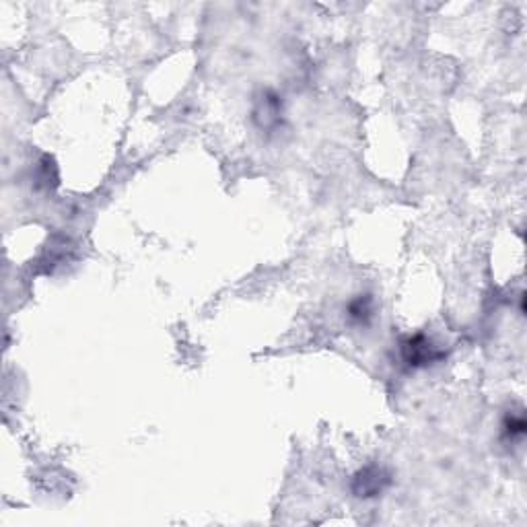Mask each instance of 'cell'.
<instances>
[{
	"instance_id": "cell-1",
	"label": "cell",
	"mask_w": 527,
	"mask_h": 527,
	"mask_svg": "<svg viewBox=\"0 0 527 527\" xmlns=\"http://www.w3.org/2000/svg\"><path fill=\"white\" fill-rule=\"evenodd\" d=\"M402 357L410 367H427L441 361L445 352L439 346H435V342L429 336L414 334L402 342Z\"/></svg>"
},
{
	"instance_id": "cell-2",
	"label": "cell",
	"mask_w": 527,
	"mask_h": 527,
	"mask_svg": "<svg viewBox=\"0 0 527 527\" xmlns=\"http://www.w3.org/2000/svg\"><path fill=\"white\" fill-rule=\"evenodd\" d=\"M390 478L388 474L377 468V466H369L365 470H361L355 478V493L357 497H377L379 493H383V489L388 486Z\"/></svg>"
},
{
	"instance_id": "cell-3",
	"label": "cell",
	"mask_w": 527,
	"mask_h": 527,
	"mask_svg": "<svg viewBox=\"0 0 527 527\" xmlns=\"http://www.w3.org/2000/svg\"><path fill=\"white\" fill-rule=\"evenodd\" d=\"M280 115V101L276 95L266 93L264 99L260 101V107L256 109V117L262 122V126H270L272 122H278Z\"/></svg>"
},
{
	"instance_id": "cell-4",
	"label": "cell",
	"mask_w": 527,
	"mask_h": 527,
	"mask_svg": "<svg viewBox=\"0 0 527 527\" xmlns=\"http://www.w3.org/2000/svg\"><path fill=\"white\" fill-rule=\"evenodd\" d=\"M348 315L352 322H359V324H367L369 317L373 315V301L369 297H359L355 299L350 305H348Z\"/></svg>"
},
{
	"instance_id": "cell-5",
	"label": "cell",
	"mask_w": 527,
	"mask_h": 527,
	"mask_svg": "<svg viewBox=\"0 0 527 527\" xmlns=\"http://www.w3.org/2000/svg\"><path fill=\"white\" fill-rule=\"evenodd\" d=\"M505 433H507V437H511V439L524 437V433H526V418H524V414L509 416L507 423H505Z\"/></svg>"
}]
</instances>
